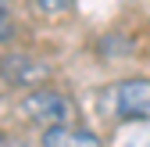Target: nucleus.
<instances>
[{
	"mask_svg": "<svg viewBox=\"0 0 150 147\" xmlns=\"http://www.w3.org/2000/svg\"><path fill=\"white\" fill-rule=\"evenodd\" d=\"M40 11H47V14H61V11H68V4L71 0H32Z\"/></svg>",
	"mask_w": 150,
	"mask_h": 147,
	"instance_id": "423d86ee",
	"label": "nucleus"
},
{
	"mask_svg": "<svg viewBox=\"0 0 150 147\" xmlns=\"http://www.w3.org/2000/svg\"><path fill=\"white\" fill-rule=\"evenodd\" d=\"M47 72L50 68L43 61L29 58V54H4V58H0V79H4L7 86H29V90H36L47 79Z\"/></svg>",
	"mask_w": 150,
	"mask_h": 147,
	"instance_id": "7ed1b4c3",
	"label": "nucleus"
},
{
	"mask_svg": "<svg viewBox=\"0 0 150 147\" xmlns=\"http://www.w3.org/2000/svg\"><path fill=\"white\" fill-rule=\"evenodd\" d=\"M115 147H150V118L122 122V129L115 133Z\"/></svg>",
	"mask_w": 150,
	"mask_h": 147,
	"instance_id": "39448f33",
	"label": "nucleus"
},
{
	"mask_svg": "<svg viewBox=\"0 0 150 147\" xmlns=\"http://www.w3.org/2000/svg\"><path fill=\"white\" fill-rule=\"evenodd\" d=\"M11 32H14L11 18H7V22H0V43H7V40H11Z\"/></svg>",
	"mask_w": 150,
	"mask_h": 147,
	"instance_id": "0eeeda50",
	"label": "nucleus"
},
{
	"mask_svg": "<svg viewBox=\"0 0 150 147\" xmlns=\"http://www.w3.org/2000/svg\"><path fill=\"white\" fill-rule=\"evenodd\" d=\"M18 111H22L29 122L50 129V126H68L75 118V104H71L68 93H61V90L36 86V90H29V93L18 101Z\"/></svg>",
	"mask_w": 150,
	"mask_h": 147,
	"instance_id": "f257e3e1",
	"label": "nucleus"
},
{
	"mask_svg": "<svg viewBox=\"0 0 150 147\" xmlns=\"http://www.w3.org/2000/svg\"><path fill=\"white\" fill-rule=\"evenodd\" d=\"M40 143L43 147H104V140L82 126H50V129H43Z\"/></svg>",
	"mask_w": 150,
	"mask_h": 147,
	"instance_id": "20e7f679",
	"label": "nucleus"
},
{
	"mask_svg": "<svg viewBox=\"0 0 150 147\" xmlns=\"http://www.w3.org/2000/svg\"><path fill=\"white\" fill-rule=\"evenodd\" d=\"M11 18V7H7V0H0V22H7Z\"/></svg>",
	"mask_w": 150,
	"mask_h": 147,
	"instance_id": "6e6552de",
	"label": "nucleus"
},
{
	"mask_svg": "<svg viewBox=\"0 0 150 147\" xmlns=\"http://www.w3.org/2000/svg\"><path fill=\"white\" fill-rule=\"evenodd\" d=\"M111 111L122 122H136V118H150V79H122L111 86Z\"/></svg>",
	"mask_w": 150,
	"mask_h": 147,
	"instance_id": "f03ea898",
	"label": "nucleus"
}]
</instances>
